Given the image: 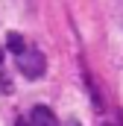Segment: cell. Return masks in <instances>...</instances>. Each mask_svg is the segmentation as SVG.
I'll return each mask as SVG.
<instances>
[{
    "instance_id": "cell-6",
    "label": "cell",
    "mask_w": 123,
    "mask_h": 126,
    "mask_svg": "<svg viewBox=\"0 0 123 126\" xmlns=\"http://www.w3.org/2000/svg\"><path fill=\"white\" fill-rule=\"evenodd\" d=\"M103 126H120V123H103Z\"/></svg>"
},
{
    "instance_id": "cell-3",
    "label": "cell",
    "mask_w": 123,
    "mask_h": 126,
    "mask_svg": "<svg viewBox=\"0 0 123 126\" xmlns=\"http://www.w3.org/2000/svg\"><path fill=\"white\" fill-rule=\"evenodd\" d=\"M6 47H9L15 56H21V53L27 50V41H24V35H18V32H9V35H6Z\"/></svg>"
},
{
    "instance_id": "cell-1",
    "label": "cell",
    "mask_w": 123,
    "mask_h": 126,
    "mask_svg": "<svg viewBox=\"0 0 123 126\" xmlns=\"http://www.w3.org/2000/svg\"><path fill=\"white\" fill-rule=\"evenodd\" d=\"M18 70H21L27 79H38V76H44V70H47V59H44V53L35 50V47H27V50L18 56Z\"/></svg>"
},
{
    "instance_id": "cell-2",
    "label": "cell",
    "mask_w": 123,
    "mask_h": 126,
    "mask_svg": "<svg viewBox=\"0 0 123 126\" xmlns=\"http://www.w3.org/2000/svg\"><path fill=\"white\" fill-rule=\"evenodd\" d=\"M27 126H59V120H56V114H53L47 106H35V109L30 111Z\"/></svg>"
},
{
    "instance_id": "cell-5",
    "label": "cell",
    "mask_w": 123,
    "mask_h": 126,
    "mask_svg": "<svg viewBox=\"0 0 123 126\" xmlns=\"http://www.w3.org/2000/svg\"><path fill=\"white\" fill-rule=\"evenodd\" d=\"M0 64H3V47H0Z\"/></svg>"
},
{
    "instance_id": "cell-4",
    "label": "cell",
    "mask_w": 123,
    "mask_h": 126,
    "mask_svg": "<svg viewBox=\"0 0 123 126\" xmlns=\"http://www.w3.org/2000/svg\"><path fill=\"white\" fill-rule=\"evenodd\" d=\"M15 126H27V120H18V123H15Z\"/></svg>"
}]
</instances>
